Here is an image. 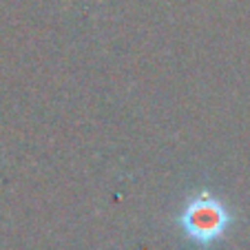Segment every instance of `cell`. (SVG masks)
Here are the masks:
<instances>
[{
	"mask_svg": "<svg viewBox=\"0 0 250 250\" xmlns=\"http://www.w3.org/2000/svg\"><path fill=\"white\" fill-rule=\"evenodd\" d=\"M230 222L232 217L224 202L210 193H197L188 197L177 219L186 239L202 248H208L210 244L222 239Z\"/></svg>",
	"mask_w": 250,
	"mask_h": 250,
	"instance_id": "1",
	"label": "cell"
}]
</instances>
